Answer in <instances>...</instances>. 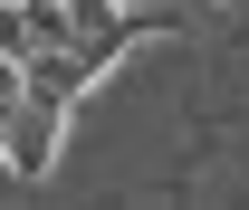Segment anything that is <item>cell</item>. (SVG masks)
<instances>
[{
	"label": "cell",
	"instance_id": "1",
	"mask_svg": "<svg viewBox=\"0 0 249 210\" xmlns=\"http://www.w3.org/2000/svg\"><path fill=\"white\" fill-rule=\"evenodd\" d=\"M58 115H67V105L19 96V115H10V162H19V172H48V153H58Z\"/></svg>",
	"mask_w": 249,
	"mask_h": 210
}]
</instances>
